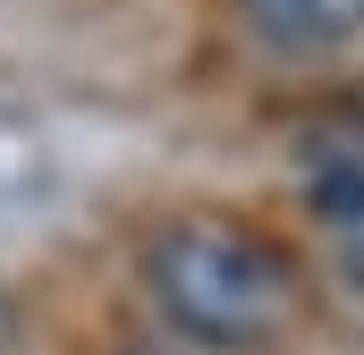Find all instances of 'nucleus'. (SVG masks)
<instances>
[{"mask_svg": "<svg viewBox=\"0 0 364 355\" xmlns=\"http://www.w3.org/2000/svg\"><path fill=\"white\" fill-rule=\"evenodd\" d=\"M153 313L203 355H272L296 330V271L237 220H170L144 254Z\"/></svg>", "mask_w": 364, "mask_h": 355, "instance_id": "1", "label": "nucleus"}, {"mask_svg": "<svg viewBox=\"0 0 364 355\" xmlns=\"http://www.w3.org/2000/svg\"><path fill=\"white\" fill-rule=\"evenodd\" d=\"M237 9H246V34L288 51V60L339 51L364 34V0H237Z\"/></svg>", "mask_w": 364, "mask_h": 355, "instance_id": "2", "label": "nucleus"}, {"mask_svg": "<svg viewBox=\"0 0 364 355\" xmlns=\"http://www.w3.org/2000/svg\"><path fill=\"white\" fill-rule=\"evenodd\" d=\"M339 271H348V288L364 296V220H356V229H339Z\"/></svg>", "mask_w": 364, "mask_h": 355, "instance_id": "3", "label": "nucleus"}, {"mask_svg": "<svg viewBox=\"0 0 364 355\" xmlns=\"http://www.w3.org/2000/svg\"><path fill=\"white\" fill-rule=\"evenodd\" d=\"M127 355H161V347H127Z\"/></svg>", "mask_w": 364, "mask_h": 355, "instance_id": "4", "label": "nucleus"}]
</instances>
